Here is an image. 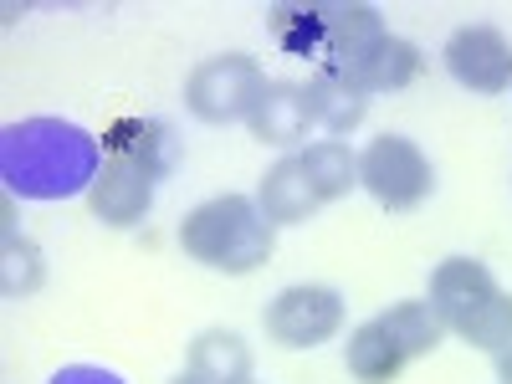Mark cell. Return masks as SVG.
I'll list each match as a JSON object with an SVG mask.
<instances>
[{
  "mask_svg": "<svg viewBox=\"0 0 512 384\" xmlns=\"http://www.w3.org/2000/svg\"><path fill=\"white\" fill-rule=\"evenodd\" d=\"M103 175V144L67 118H21L0 134V180L21 200H72Z\"/></svg>",
  "mask_w": 512,
  "mask_h": 384,
  "instance_id": "6da1fadb",
  "label": "cell"
},
{
  "mask_svg": "<svg viewBox=\"0 0 512 384\" xmlns=\"http://www.w3.org/2000/svg\"><path fill=\"white\" fill-rule=\"evenodd\" d=\"M180 246H185V256H195V262L241 277V272H256L267 262L277 236H272V221L262 216L256 200L216 195V200L195 205L180 221Z\"/></svg>",
  "mask_w": 512,
  "mask_h": 384,
  "instance_id": "7a4b0ae2",
  "label": "cell"
},
{
  "mask_svg": "<svg viewBox=\"0 0 512 384\" xmlns=\"http://www.w3.org/2000/svg\"><path fill=\"white\" fill-rule=\"evenodd\" d=\"M431 308L446 333H461L477 349L502 354L512 344V297L472 256H451L431 272Z\"/></svg>",
  "mask_w": 512,
  "mask_h": 384,
  "instance_id": "3957f363",
  "label": "cell"
},
{
  "mask_svg": "<svg viewBox=\"0 0 512 384\" xmlns=\"http://www.w3.org/2000/svg\"><path fill=\"white\" fill-rule=\"evenodd\" d=\"M262 88H267L262 67H256L251 57H241V52H226V57H210V62H200V67L190 72L185 103H190V113H195L200 123H216V128H221V123L251 118Z\"/></svg>",
  "mask_w": 512,
  "mask_h": 384,
  "instance_id": "277c9868",
  "label": "cell"
},
{
  "mask_svg": "<svg viewBox=\"0 0 512 384\" xmlns=\"http://www.w3.org/2000/svg\"><path fill=\"white\" fill-rule=\"evenodd\" d=\"M359 185H364L384 210H415L425 195H431L436 175H431V159H425L410 139L379 134V139H369V149L359 154Z\"/></svg>",
  "mask_w": 512,
  "mask_h": 384,
  "instance_id": "5b68a950",
  "label": "cell"
},
{
  "mask_svg": "<svg viewBox=\"0 0 512 384\" xmlns=\"http://www.w3.org/2000/svg\"><path fill=\"white\" fill-rule=\"evenodd\" d=\"M262 328L282 349H318L344 328V297L333 287H287L272 297Z\"/></svg>",
  "mask_w": 512,
  "mask_h": 384,
  "instance_id": "8992f818",
  "label": "cell"
},
{
  "mask_svg": "<svg viewBox=\"0 0 512 384\" xmlns=\"http://www.w3.org/2000/svg\"><path fill=\"white\" fill-rule=\"evenodd\" d=\"M446 72L466 93H507L512 88V41L497 26H461L446 41Z\"/></svg>",
  "mask_w": 512,
  "mask_h": 384,
  "instance_id": "52a82bcc",
  "label": "cell"
},
{
  "mask_svg": "<svg viewBox=\"0 0 512 384\" xmlns=\"http://www.w3.org/2000/svg\"><path fill=\"white\" fill-rule=\"evenodd\" d=\"M88 205H93V216L103 226H118V231L139 226L149 216V205H154V175H149V169H139L134 159L108 154L103 159V175L88 190Z\"/></svg>",
  "mask_w": 512,
  "mask_h": 384,
  "instance_id": "ba28073f",
  "label": "cell"
},
{
  "mask_svg": "<svg viewBox=\"0 0 512 384\" xmlns=\"http://www.w3.org/2000/svg\"><path fill=\"white\" fill-rule=\"evenodd\" d=\"M318 26H323V47H328V62L323 67H333V72L364 62L379 41L390 36L374 6H328Z\"/></svg>",
  "mask_w": 512,
  "mask_h": 384,
  "instance_id": "9c48e42d",
  "label": "cell"
},
{
  "mask_svg": "<svg viewBox=\"0 0 512 384\" xmlns=\"http://www.w3.org/2000/svg\"><path fill=\"white\" fill-rule=\"evenodd\" d=\"M308 88H292V82H267L262 98H256L246 128H251V139H262V144H297L308 134Z\"/></svg>",
  "mask_w": 512,
  "mask_h": 384,
  "instance_id": "30bf717a",
  "label": "cell"
},
{
  "mask_svg": "<svg viewBox=\"0 0 512 384\" xmlns=\"http://www.w3.org/2000/svg\"><path fill=\"white\" fill-rule=\"evenodd\" d=\"M256 205H262V216H267L272 226H297V221H308L323 200H318V190H313V180H308L303 159H277L267 175H262Z\"/></svg>",
  "mask_w": 512,
  "mask_h": 384,
  "instance_id": "8fae6325",
  "label": "cell"
},
{
  "mask_svg": "<svg viewBox=\"0 0 512 384\" xmlns=\"http://www.w3.org/2000/svg\"><path fill=\"white\" fill-rule=\"evenodd\" d=\"M338 77H349L364 98L369 93H400V88H410V82L420 77V52L410 47V41H400V36H384L364 62L344 67Z\"/></svg>",
  "mask_w": 512,
  "mask_h": 384,
  "instance_id": "7c38bea8",
  "label": "cell"
},
{
  "mask_svg": "<svg viewBox=\"0 0 512 384\" xmlns=\"http://www.w3.org/2000/svg\"><path fill=\"white\" fill-rule=\"evenodd\" d=\"M103 144H108V154L134 159L139 169H149L154 180L175 164V139H169V128L154 123V118H123V123H113Z\"/></svg>",
  "mask_w": 512,
  "mask_h": 384,
  "instance_id": "4fadbf2b",
  "label": "cell"
},
{
  "mask_svg": "<svg viewBox=\"0 0 512 384\" xmlns=\"http://www.w3.org/2000/svg\"><path fill=\"white\" fill-rule=\"evenodd\" d=\"M190 374H200L205 384H246L251 379V349L236 333L210 328L190 344Z\"/></svg>",
  "mask_w": 512,
  "mask_h": 384,
  "instance_id": "5bb4252c",
  "label": "cell"
},
{
  "mask_svg": "<svg viewBox=\"0 0 512 384\" xmlns=\"http://www.w3.org/2000/svg\"><path fill=\"white\" fill-rule=\"evenodd\" d=\"M364 103H369V98L354 88L349 77H338L333 67H323V72L308 82V113H313V123L328 128V134H349V128H359Z\"/></svg>",
  "mask_w": 512,
  "mask_h": 384,
  "instance_id": "9a60e30c",
  "label": "cell"
},
{
  "mask_svg": "<svg viewBox=\"0 0 512 384\" xmlns=\"http://www.w3.org/2000/svg\"><path fill=\"white\" fill-rule=\"evenodd\" d=\"M374 323L395 338L405 359H425V354H436V349H441V338H446V328H441L436 308H431V303H415V297H405V303H395V308H384Z\"/></svg>",
  "mask_w": 512,
  "mask_h": 384,
  "instance_id": "2e32d148",
  "label": "cell"
},
{
  "mask_svg": "<svg viewBox=\"0 0 512 384\" xmlns=\"http://www.w3.org/2000/svg\"><path fill=\"white\" fill-rule=\"evenodd\" d=\"M405 364H410V359L400 354V344H395V338L384 333L374 318L349 333V374H354L359 384H395Z\"/></svg>",
  "mask_w": 512,
  "mask_h": 384,
  "instance_id": "e0dca14e",
  "label": "cell"
},
{
  "mask_svg": "<svg viewBox=\"0 0 512 384\" xmlns=\"http://www.w3.org/2000/svg\"><path fill=\"white\" fill-rule=\"evenodd\" d=\"M297 159H303L318 200H344L359 185V159L349 154V144H338V139L308 144V154H297Z\"/></svg>",
  "mask_w": 512,
  "mask_h": 384,
  "instance_id": "ac0fdd59",
  "label": "cell"
},
{
  "mask_svg": "<svg viewBox=\"0 0 512 384\" xmlns=\"http://www.w3.org/2000/svg\"><path fill=\"white\" fill-rule=\"evenodd\" d=\"M36 282H41V251L21 241L16 231H6V277H0V287L16 297V292H31Z\"/></svg>",
  "mask_w": 512,
  "mask_h": 384,
  "instance_id": "d6986e66",
  "label": "cell"
},
{
  "mask_svg": "<svg viewBox=\"0 0 512 384\" xmlns=\"http://www.w3.org/2000/svg\"><path fill=\"white\" fill-rule=\"evenodd\" d=\"M52 384H123V379L103 364H67V369L52 374Z\"/></svg>",
  "mask_w": 512,
  "mask_h": 384,
  "instance_id": "ffe728a7",
  "label": "cell"
},
{
  "mask_svg": "<svg viewBox=\"0 0 512 384\" xmlns=\"http://www.w3.org/2000/svg\"><path fill=\"white\" fill-rule=\"evenodd\" d=\"M497 379H502V384H512V344L497 354Z\"/></svg>",
  "mask_w": 512,
  "mask_h": 384,
  "instance_id": "44dd1931",
  "label": "cell"
},
{
  "mask_svg": "<svg viewBox=\"0 0 512 384\" xmlns=\"http://www.w3.org/2000/svg\"><path fill=\"white\" fill-rule=\"evenodd\" d=\"M175 384H205V379H200V374H190V369H185V374H180V379H175Z\"/></svg>",
  "mask_w": 512,
  "mask_h": 384,
  "instance_id": "7402d4cb",
  "label": "cell"
},
{
  "mask_svg": "<svg viewBox=\"0 0 512 384\" xmlns=\"http://www.w3.org/2000/svg\"><path fill=\"white\" fill-rule=\"evenodd\" d=\"M246 384H251V379H246Z\"/></svg>",
  "mask_w": 512,
  "mask_h": 384,
  "instance_id": "603a6c76",
  "label": "cell"
}]
</instances>
